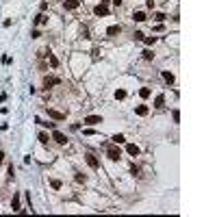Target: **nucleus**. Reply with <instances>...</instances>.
I'll return each mask as SVG.
<instances>
[{
	"mask_svg": "<svg viewBox=\"0 0 217 217\" xmlns=\"http://www.w3.org/2000/svg\"><path fill=\"white\" fill-rule=\"evenodd\" d=\"M154 107H156V109H163V107H165V95H163V93H159L156 98H154Z\"/></svg>",
	"mask_w": 217,
	"mask_h": 217,
	"instance_id": "9b49d317",
	"label": "nucleus"
},
{
	"mask_svg": "<svg viewBox=\"0 0 217 217\" xmlns=\"http://www.w3.org/2000/svg\"><path fill=\"white\" fill-rule=\"evenodd\" d=\"M109 2H111V0H100V5H104V7H107Z\"/></svg>",
	"mask_w": 217,
	"mask_h": 217,
	"instance_id": "f704fd0d",
	"label": "nucleus"
},
{
	"mask_svg": "<svg viewBox=\"0 0 217 217\" xmlns=\"http://www.w3.org/2000/svg\"><path fill=\"white\" fill-rule=\"evenodd\" d=\"M48 2H50V0H48Z\"/></svg>",
	"mask_w": 217,
	"mask_h": 217,
	"instance_id": "c9c22d12",
	"label": "nucleus"
},
{
	"mask_svg": "<svg viewBox=\"0 0 217 217\" xmlns=\"http://www.w3.org/2000/svg\"><path fill=\"white\" fill-rule=\"evenodd\" d=\"M74 178H76V182H85V180H87V176H85V174H80V172H78Z\"/></svg>",
	"mask_w": 217,
	"mask_h": 217,
	"instance_id": "393cba45",
	"label": "nucleus"
},
{
	"mask_svg": "<svg viewBox=\"0 0 217 217\" xmlns=\"http://www.w3.org/2000/svg\"><path fill=\"white\" fill-rule=\"evenodd\" d=\"M50 185H52V189H61V187H63L61 180H50Z\"/></svg>",
	"mask_w": 217,
	"mask_h": 217,
	"instance_id": "bb28decb",
	"label": "nucleus"
},
{
	"mask_svg": "<svg viewBox=\"0 0 217 217\" xmlns=\"http://www.w3.org/2000/svg\"><path fill=\"white\" fill-rule=\"evenodd\" d=\"M93 13L98 15V17H104V15H109V7H104V5H98L93 9Z\"/></svg>",
	"mask_w": 217,
	"mask_h": 217,
	"instance_id": "6e6552de",
	"label": "nucleus"
},
{
	"mask_svg": "<svg viewBox=\"0 0 217 217\" xmlns=\"http://www.w3.org/2000/svg\"><path fill=\"white\" fill-rule=\"evenodd\" d=\"M107 156H109L111 161H119V159H122V150L117 148V143H115V146H109V148H107Z\"/></svg>",
	"mask_w": 217,
	"mask_h": 217,
	"instance_id": "f257e3e1",
	"label": "nucleus"
},
{
	"mask_svg": "<svg viewBox=\"0 0 217 217\" xmlns=\"http://www.w3.org/2000/svg\"><path fill=\"white\" fill-rule=\"evenodd\" d=\"M52 139L59 143V146H65V143H67V137H65L61 130H52Z\"/></svg>",
	"mask_w": 217,
	"mask_h": 217,
	"instance_id": "7ed1b4c3",
	"label": "nucleus"
},
{
	"mask_svg": "<svg viewBox=\"0 0 217 217\" xmlns=\"http://www.w3.org/2000/svg\"><path fill=\"white\" fill-rule=\"evenodd\" d=\"M37 139H39V143H43V146H48V141H50V137H48L46 133H39V137H37Z\"/></svg>",
	"mask_w": 217,
	"mask_h": 217,
	"instance_id": "dca6fc26",
	"label": "nucleus"
},
{
	"mask_svg": "<svg viewBox=\"0 0 217 217\" xmlns=\"http://www.w3.org/2000/svg\"><path fill=\"white\" fill-rule=\"evenodd\" d=\"M143 59H146V61H152V59H154V52H150V50H143Z\"/></svg>",
	"mask_w": 217,
	"mask_h": 217,
	"instance_id": "4be33fe9",
	"label": "nucleus"
},
{
	"mask_svg": "<svg viewBox=\"0 0 217 217\" xmlns=\"http://www.w3.org/2000/svg\"><path fill=\"white\" fill-rule=\"evenodd\" d=\"M48 115H50L52 119H65V113H59L54 109H48Z\"/></svg>",
	"mask_w": 217,
	"mask_h": 217,
	"instance_id": "f8f14e48",
	"label": "nucleus"
},
{
	"mask_svg": "<svg viewBox=\"0 0 217 217\" xmlns=\"http://www.w3.org/2000/svg\"><path fill=\"white\" fill-rule=\"evenodd\" d=\"M141 41H146V43H148V46H152V43H154V41H156V37H143V39H141Z\"/></svg>",
	"mask_w": 217,
	"mask_h": 217,
	"instance_id": "a878e982",
	"label": "nucleus"
},
{
	"mask_svg": "<svg viewBox=\"0 0 217 217\" xmlns=\"http://www.w3.org/2000/svg\"><path fill=\"white\" fill-rule=\"evenodd\" d=\"M2 161H5V152H2V150H0V163H2Z\"/></svg>",
	"mask_w": 217,
	"mask_h": 217,
	"instance_id": "72a5a7b5",
	"label": "nucleus"
},
{
	"mask_svg": "<svg viewBox=\"0 0 217 217\" xmlns=\"http://www.w3.org/2000/svg\"><path fill=\"white\" fill-rule=\"evenodd\" d=\"M31 37H33V39H39V37H41V33H39V31H33V33H31Z\"/></svg>",
	"mask_w": 217,
	"mask_h": 217,
	"instance_id": "c756f323",
	"label": "nucleus"
},
{
	"mask_svg": "<svg viewBox=\"0 0 217 217\" xmlns=\"http://www.w3.org/2000/svg\"><path fill=\"white\" fill-rule=\"evenodd\" d=\"M148 111H150V109H148L146 104H139V107L135 109V113H137L139 117H146V115H148Z\"/></svg>",
	"mask_w": 217,
	"mask_h": 217,
	"instance_id": "9d476101",
	"label": "nucleus"
},
{
	"mask_svg": "<svg viewBox=\"0 0 217 217\" xmlns=\"http://www.w3.org/2000/svg\"><path fill=\"white\" fill-rule=\"evenodd\" d=\"M52 85H61V78H57V76H46L43 78V87L46 89H50Z\"/></svg>",
	"mask_w": 217,
	"mask_h": 217,
	"instance_id": "20e7f679",
	"label": "nucleus"
},
{
	"mask_svg": "<svg viewBox=\"0 0 217 217\" xmlns=\"http://www.w3.org/2000/svg\"><path fill=\"white\" fill-rule=\"evenodd\" d=\"M11 208H13V211H22V208H20V196H17V193H13V200H11Z\"/></svg>",
	"mask_w": 217,
	"mask_h": 217,
	"instance_id": "ddd939ff",
	"label": "nucleus"
},
{
	"mask_svg": "<svg viewBox=\"0 0 217 217\" xmlns=\"http://www.w3.org/2000/svg\"><path fill=\"white\" fill-rule=\"evenodd\" d=\"M130 174H133V176H139V165H133V167H130Z\"/></svg>",
	"mask_w": 217,
	"mask_h": 217,
	"instance_id": "cd10ccee",
	"label": "nucleus"
},
{
	"mask_svg": "<svg viewBox=\"0 0 217 217\" xmlns=\"http://www.w3.org/2000/svg\"><path fill=\"white\" fill-rule=\"evenodd\" d=\"M126 98V91L124 89H115V100H124Z\"/></svg>",
	"mask_w": 217,
	"mask_h": 217,
	"instance_id": "a211bd4d",
	"label": "nucleus"
},
{
	"mask_svg": "<svg viewBox=\"0 0 217 217\" xmlns=\"http://www.w3.org/2000/svg\"><path fill=\"white\" fill-rule=\"evenodd\" d=\"M39 9H41V11H46V9H48V0H43V2L39 5Z\"/></svg>",
	"mask_w": 217,
	"mask_h": 217,
	"instance_id": "7c9ffc66",
	"label": "nucleus"
},
{
	"mask_svg": "<svg viewBox=\"0 0 217 217\" xmlns=\"http://www.w3.org/2000/svg\"><path fill=\"white\" fill-rule=\"evenodd\" d=\"M63 7H65V11H76L80 7V0H65Z\"/></svg>",
	"mask_w": 217,
	"mask_h": 217,
	"instance_id": "39448f33",
	"label": "nucleus"
},
{
	"mask_svg": "<svg viewBox=\"0 0 217 217\" xmlns=\"http://www.w3.org/2000/svg\"><path fill=\"white\" fill-rule=\"evenodd\" d=\"M135 39H139V41H141V39H143V33H141V31H137V33H135Z\"/></svg>",
	"mask_w": 217,
	"mask_h": 217,
	"instance_id": "2f4dec72",
	"label": "nucleus"
},
{
	"mask_svg": "<svg viewBox=\"0 0 217 217\" xmlns=\"http://www.w3.org/2000/svg\"><path fill=\"white\" fill-rule=\"evenodd\" d=\"M133 20H135V22H143V20H146V13H143V11H137V13L133 15Z\"/></svg>",
	"mask_w": 217,
	"mask_h": 217,
	"instance_id": "6ab92c4d",
	"label": "nucleus"
},
{
	"mask_svg": "<svg viewBox=\"0 0 217 217\" xmlns=\"http://www.w3.org/2000/svg\"><path fill=\"white\" fill-rule=\"evenodd\" d=\"M139 95H141V98H150V87H141L139 89Z\"/></svg>",
	"mask_w": 217,
	"mask_h": 217,
	"instance_id": "aec40b11",
	"label": "nucleus"
},
{
	"mask_svg": "<svg viewBox=\"0 0 217 217\" xmlns=\"http://www.w3.org/2000/svg\"><path fill=\"white\" fill-rule=\"evenodd\" d=\"M126 152H128L130 156H139V154H141L139 146H135V143H128V146H126Z\"/></svg>",
	"mask_w": 217,
	"mask_h": 217,
	"instance_id": "1a4fd4ad",
	"label": "nucleus"
},
{
	"mask_svg": "<svg viewBox=\"0 0 217 217\" xmlns=\"http://www.w3.org/2000/svg\"><path fill=\"white\" fill-rule=\"evenodd\" d=\"M119 33H122V26H117V24H113V26L107 28V35H109V37H117Z\"/></svg>",
	"mask_w": 217,
	"mask_h": 217,
	"instance_id": "0eeeda50",
	"label": "nucleus"
},
{
	"mask_svg": "<svg viewBox=\"0 0 217 217\" xmlns=\"http://www.w3.org/2000/svg\"><path fill=\"white\" fill-rule=\"evenodd\" d=\"M172 117H174V122L178 124V122H180V111H178V109H174V111H172Z\"/></svg>",
	"mask_w": 217,
	"mask_h": 217,
	"instance_id": "5701e85b",
	"label": "nucleus"
},
{
	"mask_svg": "<svg viewBox=\"0 0 217 217\" xmlns=\"http://www.w3.org/2000/svg\"><path fill=\"white\" fill-rule=\"evenodd\" d=\"M154 20H156V22H165L167 15H165V13H154Z\"/></svg>",
	"mask_w": 217,
	"mask_h": 217,
	"instance_id": "b1692460",
	"label": "nucleus"
},
{
	"mask_svg": "<svg viewBox=\"0 0 217 217\" xmlns=\"http://www.w3.org/2000/svg\"><path fill=\"white\" fill-rule=\"evenodd\" d=\"M100 122H102V115H87L83 124H87V126H98Z\"/></svg>",
	"mask_w": 217,
	"mask_h": 217,
	"instance_id": "f03ea898",
	"label": "nucleus"
},
{
	"mask_svg": "<svg viewBox=\"0 0 217 217\" xmlns=\"http://www.w3.org/2000/svg\"><path fill=\"white\" fill-rule=\"evenodd\" d=\"M111 2H113L115 7H119V5H122V0H111Z\"/></svg>",
	"mask_w": 217,
	"mask_h": 217,
	"instance_id": "473e14b6",
	"label": "nucleus"
},
{
	"mask_svg": "<svg viewBox=\"0 0 217 217\" xmlns=\"http://www.w3.org/2000/svg\"><path fill=\"white\" fill-rule=\"evenodd\" d=\"M85 161H87V165L91 167V170H98V167H100V163H98V159H95L93 154H85Z\"/></svg>",
	"mask_w": 217,
	"mask_h": 217,
	"instance_id": "423d86ee",
	"label": "nucleus"
},
{
	"mask_svg": "<svg viewBox=\"0 0 217 217\" xmlns=\"http://www.w3.org/2000/svg\"><path fill=\"white\" fill-rule=\"evenodd\" d=\"M80 35H83V37H89V28L83 26V28H80Z\"/></svg>",
	"mask_w": 217,
	"mask_h": 217,
	"instance_id": "c85d7f7f",
	"label": "nucleus"
},
{
	"mask_svg": "<svg viewBox=\"0 0 217 217\" xmlns=\"http://www.w3.org/2000/svg\"><path fill=\"white\" fill-rule=\"evenodd\" d=\"M163 80H165L167 85H172V83H174V74H172V72H163Z\"/></svg>",
	"mask_w": 217,
	"mask_h": 217,
	"instance_id": "2eb2a0df",
	"label": "nucleus"
},
{
	"mask_svg": "<svg viewBox=\"0 0 217 217\" xmlns=\"http://www.w3.org/2000/svg\"><path fill=\"white\" fill-rule=\"evenodd\" d=\"M46 22H48V17H46L43 13H39V15L35 17V24H46Z\"/></svg>",
	"mask_w": 217,
	"mask_h": 217,
	"instance_id": "412c9836",
	"label": "nucleus"
},
{
	"mask_svg": "<svg viewBox=\"0 0 217 217\" xmlns=\"http://www.w3.org/2000/svg\"><path fill=\"white\" fill-rule=\"evenodd\" d=\"M111 141H113V143H124V141H126V137H124V135H113V137H111Z\"/></svg>",
	"mask_w": 217,
	"mask_h": 217,
	"instance_id": "f3484780",
	"label": "nucleus"
},
{
	"mask_svg": "<svg viewBox=\"0 0 217 217\" xmlns=\"http://www.w3.org/2000/svg\"><path fill=\"white\" fill-rule=\"evenodd\" d=\"M46 57H48V61H50V65H52V67H59V59H57L52 52H48Z\"/></svg>",
	"mask_w": 217,
	"mask_h": 217,
	"instance_id": "4468645a",
	"label": "nucleus"
}]
</instances>
